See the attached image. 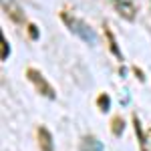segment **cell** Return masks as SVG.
Here are the masks:
<instances>
[{
  "instance_id": "1",
  "label": "cell",
  "mask_w": 151,
  "mask_h": 151,
  "mask_svg": "<svg viewBox=\"0 0 151 151\" xmlns=\"http://www.w3.org/2000/svg\"><path fill=\"white\" fill-rule=\"evenodd\" d=\"M60 18H63V22L67 24V28H70L77 36H81L85 42H89V45H95V42H97V35H95V30L87 22H83L79 18L70 16L69 12H60Z\"/></svg>"
},
{
  "instance_id": "4",
  "label": "cell",
  "mask_w": 151,
  "mask_h": 151,
  "mask_svg": "<svg viewBox=\"0 0 151 151\" xmlns=\"http://www.w3.org/2000/svg\"><path fill=\"white\" fill-rule=\"evenodd\" d=\"M38 145H40V151H55L52 149V137L45 127H38Z\"/></svg>"
},
{
  "instance_id": "10",
  "label": "cell",
  "mask_w": 151,
  "mask_h": 151,
  "mask_svg": "<svg viewBox=\"0 0 151 151\" xmlns=\"http://www.w3.org/2000/svg\"><path fill=\"white\" fill-rule=\"evenodd\" d=\"M97 103H99V109H101L103 113H105V111H109V97H107V95H101Z\"/></svg>"
},
{
  "instance_id": "12",
  "label": "cell",
  "mask_w": 151,
  "mask_h": 151,
  "mask_svg": "<svg viewBox=\"0 0 151 151\" xmlns=\"http://www.w3.org/2000/svg\"><path fill=\"white\" fill-rule=\"evenodd\" d=\"M28 35H30V38H38V30H36L35 24H30V26H28Z\"/></svg>"
},
{
  "instance_id": "7",
  "label": "cell",
  "mask_w": 151,
  "mask_h": 151,
  "mask_svg": "<svg viewBox=\"0 0 151 151\" xmlns=\"http://www.w3.org/2000/svg\"><path fill=\"white\" fill-rule=\"evenodd\" d=\"M133 123H135V133H137V139H139L141 151H147V145H145V135H143V129H141L139 119H137V117H133Z\"/></svg>"
},
{
  "instance_id": "5",
  "label": "cell",
  "mask_w": 151,
  "mask_h": 151,
  "mask_svg": "<svg viewBox=\"0 0 151 151\" xmlns=\"http://www.w3.org/2000/svg\"><path fill=\"white\" fill-rule=\"evenodd\" d=\"M81 149L83 151H103V145L95 139V137H85V139H83Z\"/></svg>"
},
{
  "instance_id": "9",
  "label": "cell",
  "mask_w": 151,
  "mask_h": 151,
  "mask_svg": "<svg viewBox=\"0 0 151 151\" xmlns=\"http://www.w3.org/2000/svg\"><path fill=\"white\" fill-rule=\"evenodd\" d=\"M123 127H125V125H123V119H121V117H115V119L111 121V131H113L115 135H121V133H123Z\"/></svg>"
},
{
  "instance_id": "3",
  "label": "cell",
  "mask_w": 151,
  "mask_h": 151,
  "mask_svg": "<svg viewBox=\"0 0 151 151\" xmlns=\"http://www.w3.org/2000/svg\"><path fill=\"white\" fill-rule=\"evenodd\" d=\"M113 4H115L117 12L123 18H127V20H133L135 18V6L131 4V0H113Z\"/></svg>"
},
{
  "instance_id": "8",
  "label": "cell",
  "mask_w": 151,
  "mask_h": 151,
  "mask_svg": "<svg viewBox=\"0 0 151 151\" xmlns=\"http://www.w3.org/2000/svg\"><path fill=\"white\" fill-rule=\"evenodd\" d=\"M105 35H107V38H109V45H111V50L117 55V58L119 60H123V55L119 52V47H117V42H115V38H113V35H111V30L109 28H105Z\"/></svg>"
},
{
  "instance_id": "11",
  "label": "cell",
  "mask_w": 151,
  "mask_h": 151,
  "mask_svg": "<svg viewBox=\"0 0 151 151\" xmlns=\"http://www.w3.org/2000/svg\"><path fill=\"white\" fill-rule=\"evenodd\" d=\"M10 55V47H8V42H6V38H2V60H6Z\"/></svg>"
},
{
  "instance_id": "6",
  "label": "cell",
  "mask_w": 151,
  "mask_h": 151,
  "mask_svg": "<svg viewBox=\"0 0 151 151\" xmlns=\"http://www.w3.org/2000/svg\"><path fill=\"white\" fill-rule=\"evenodd\" d=\"M6 12H8V16H10L14 22H24V14L20 8H16L12 2H6Z\"/></svg>"
},
{
  "instance_id": "2",
  "label": "cell",
  "mask_w": 151,
  "mask_h": 151,
  "mask_svg": "<svg viewBox=\"0 0 151 151\" xmlns=\"http://www.w3.org/2000/svg\"><path fill=\"white\" fill-rule=\"evenodd\" d=\"M26 77H28V81L35 85V89L42 95V97H47V99H55V89L50 87V83H48L36 69H26Z\"/></svg>"
}]
</instances>
